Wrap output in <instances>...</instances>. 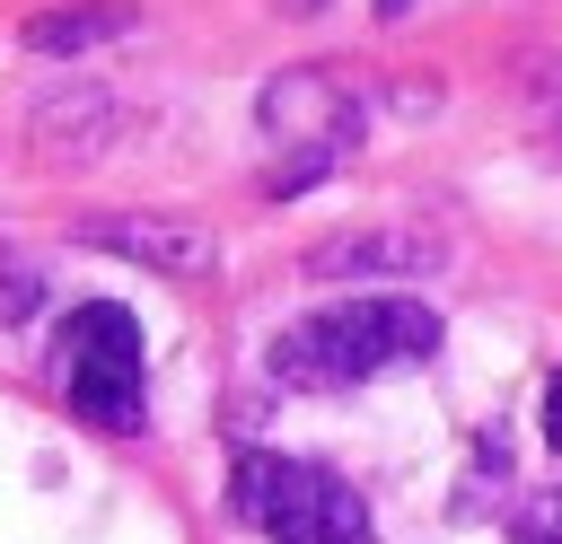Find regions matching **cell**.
Returning <instances> with one entry per match:
<instances>
[{
	"label": "cell",
	"instance_id": "6da1fadb",
	"mask_svg": "<svg viewBox=\"0 0 562 544\" xmlns=\"http://www.w3.org/2000/svg\"><path fill=\"white\" fill-rule=\"evenodd\" d=\"M439 333H448V325H439V307H422V298H342V307H316V316L281 325L272 351H263V369H272L281 386H299V395H342V386H360V377H378V369L430 360Z\"/></svg>",
	"mask_w": 562,
	"mask_h": 544
},
{
	"label": "cell",
	"instance_id": "7a4b0ae2",
	"mask_svg": "<svg viewBox=\"0 0 562 544\" xmlns=\"http://www.w3.org/2000/svg\"><path fill=\"white\" fill-rule=\"evenodd\" d=\"M53 386L88 430L132 439L149 421V369H140V316L114 298H88L53 333Z\"/></svg>",
	"mask_w": 562,
	"mask_h": 544
},
{
	"label": "cell",
	"instance_id": "3957f363",
	"mask_svg": "<svg viewBox=\"0 0 562 544\" xmlns=\"http://www.w3.org/2000/svg\"><path fill=\"white\" fill-rule=\"evenodd\" d=\"M228 509H237L263 544H378L369 500H360L342 474L307 465V456H237Z\"/></svg>",
	"mask_w": 562,
	"mask_h": 544
},
{
	"label": "cell",
	"instance_id": "277c9868",
	"mask_svg": "<svg viewBox=\"0 0 562 544\" xmlns=\"http://www.w3.org/2000/svg\"><path fill=\"white\" fill-rule=\"evenodd\" d=\"M369 79L360 70H334V61H299V70H272L263 88H255V123L263 132H281V140H299V149H351L360 140V123H369Z\"/></svg>",
	"mask_w": 562,
	"mask_h": 544
},
{
	"label": "cell",
	"instance_id": "5b68a950",
	"mask_svg": "<svg viewBox=\"0 0 562 544\" xmlns=\"http://www.w3.org/2000/svg\"><path fill=\"white\" fill-rule=\"evenodd\" d=\"M448 263V237L422 228V219H378V228H342V237H316L307 246V281H422Z\"/></svg>",
	"mask_w": 562,
	"mask_h": 544
},
{
	"label": "cell",
	"instance_id": "8992f818",
	"mask_svg": "<svg viewBox=\"0 0 562 544\" xmlns=\"http://www.w3.org/2000/svg\"><path fill=\"white\" fill-rule=\"evenodd\" d=\"M79 237L105 246V254H123V263L176 272V281L220 272V237H211L202 219H167V211H97V219H79Z\"/></svg>",
	"mask_w": 562,
	"mask_h": 544
},
{
	"label": "cell",
	"instance_id": "52a82bcc",
	"mask_svg": "<svg viewBox=\"0 0 562 544\" xmlns=\"http://www.w3.org/2000/svg\"><path fill=\"white\" fill-rule=\"evenodd\" d=\"M114 97H97V88H70V97H44L35 105V123H26V140L44 149V158H97L105 140H114Z\"/></svg>",
	"mask_w": 562,
	"mask_h": 544
},
{
	"label": "cell",
	"instance_id": "ba28073f",
	"mask_svg": "<svg viewBox=\"0 0 562 544\" xmlns=\"http://www.w3.org/2000/svg\"><path fill=\"white\" fill-rule=\"evenodd\" d=\"M132 26H140L132 0H61V9L26 18V53H88V44H114Z\"/></svg>",
	"mask_w": 562,
	"mask_h": 544
},
{
	"label": "cell",
	"instance_id": "9c48e42d",
	"mask_svg": "<svg viewBox=\"0 0 562 544\" xmlns=\"http://www.w3.org/2000/svg\"><path fill=\"white\" fill-rule=\"evenodd\" d=\"M509 70H518V97H527V114H536L544 132H562V53H544V44H518V53H509Z\"/></svg>",
	"mask_w": 562,
	"mask_h": 544
},
{
	"label": "cell",
	"instance_id": "30bf717a",
	"mask_svg": "<svg viewBox=\"0 0 562 544\" xmlns=\"http://www.w3.org/2000/svg\"><path fill=\"white\" fill-rule=\"evenodd\" d=\"M35 307H44V272L18 246H0V325H26Z\"/></svg>",
	"mask_w": 562,
	"mask_h": 544
},
{
	"label": "cell",
	"instance_id": "8fae6325",
	"mask_svg": "<svg viewBox=\"0 0 562 544\" xmlns=\"http://www.w3.org/2000/svg\"><path fill=\"white\" fill-rule=\"evenodd\" d=\"M509 544H562V491H553V483L509 509Z\"/></svg>",
	"mask_w": 562,
	"mask_h": 544
},
{
	"label": "cell",
	"instance_id": "7c38bea8",
	"mask_svg": "<svg viewBox=\"0 0 562 544\" xmlns=\"http://www.w3.org/2000/svg\"><path fill=\"white\" fill-rule=\"evenodd\" d=\"M544 447H553V456H562V369H553V377H544Z\"/></svg>",
	"mask_w": 562,
	"mask_h": 544
},
{
	"label": "cell",
	"instance_id": "4fadbf2b",
	"mask_svg": "<svg viewBox=\"0 0 562 544\" xmlns=\"http://www.w3.org/2000/svg\"><path fill=\"white\" fill-rule=\"evenodd\" d=\"M272 9H281V18H316L325 0H272Z\"/></svg>",
	"mask_w": 562,
	"mask_h": 544
},
{
	"label": "cell",
	"instance_id": "5bb4252c",
	"mask_svg": "<svg viewBox=\"0 0 562 544\" xmlns=\"http://www.w3.org/2000/svg\"><path fill=\"white\" fill-rule=\"evenodd\" d=\"M404 9H413V0H378V18H404Z\"/></svg>",
	"mask_w": 562,
	"mask_h": 544
}]
</instances>
